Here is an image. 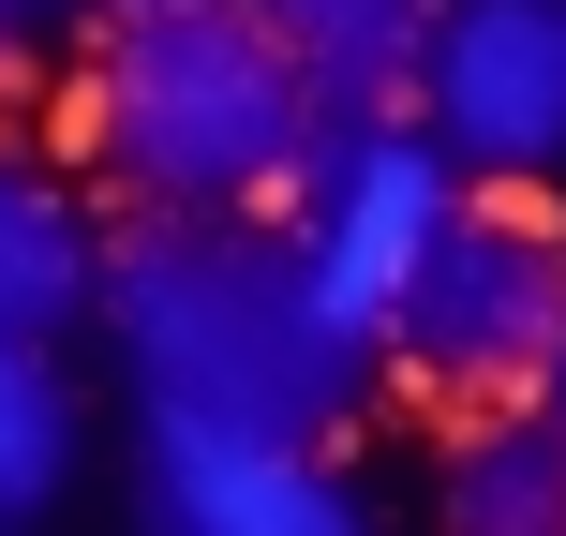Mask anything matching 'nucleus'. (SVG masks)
<instances>
[{
	"mask_svg": "<svg viewBox=\"0 0 566 536\" xmlns=\"http://www.w3.org/2000/svg\"><path fill=\"white\" fill-rule=\"evenodd\" d=\"M105 343L135 372L149 418L269 432V448H328L373 402V343L313 298L298 239L269 209H165V224L105 239Z\"/></svg>",
	"mask_w": 566,
	"mask_h": 536,
	"instance_id": "f257e3e1",
	"label": "nucleus"
},
{
	"mask_svg": "<svg viewBox=\"0 0 566 536\" xmlns=\"http://www.w3.org/2000/svg\"><path fill=\"white\" fill-rule=\"evenodd\" d=\"M75 165L105 195H135V224L165 209H269L298 195L313 75L283 60L254 0H119L75 60Z\"/></svg>",
	"mask_w": 566,
	"mask_h": 536,
	"instance_id": "f03ea898",
	"label": "nucleus"
},
{
	"mask_svg": "<svg viewBox=\"0 0 566 536\" xmlns=\"http://www.w3.org/2000/svg\"><path fill=\"white\" fill-rule=\"evenodd\" d=\"M552 343H566V239L507 195H462L388 313V372L432 388L448 418H492V402H537Z\"/></svg>",
	"mask_w": 566,
	"mask_h": 536,
	"instance_id": "7ed1b4c3",
	"label": "nucleus"
},
{
	"mask_svg": "<svg viewBox=\"0 0 566 536\" xmlns=\"http://www.w3.org/2000/svg\"><path fill=\"white\" fill-rule=\"evenodd\" d=\"M418 135L448 149L478 195L552 179L566 165V0H432Z\"/></svg>",
	"mask_w": 566,
	"mask_h": 536,
	"instance_id": "20e7f679",
	"label": "nucleus"
},
{
	"mask_svg": "<svg viewBox=\"0 0 566 536\" xmlns=\"http://www.w3.org/2000/svg\"><path fill=\"white\" fill-rule=\"evenodd\" d=\"M478 195V179L448 165V149L418 135V119H373L343 165H313L298 179V209H283V239H298V269H313V298L343 313V328L388 358V313H402V283H418V254L448 239V209Z\"/></svg>",
	"mask_w": 566,
	"mask_h": 536,
	"instance_id": "39448f33",
	"label": "nucleus"
},
{
	"mask_svg": "<svg viewBox=\"0 0 566 536\" xmlns=\"http://www.w3.org/2000/svg\"><path fill=\"white\" fill-rule=\"evenodd\" d=\"M135 536H373V492L343 477V448H269L135 402Z\"/></svg>",
	"mask_w": 566,
	"mask_h": 536,
	"instance_id": "423d86ee",
	"label": "nucleus"
},
{
	"mask_svg": "<svg viewBox=\"0 0 566 536\" xmlns=\"http://www.w3.org/2000/svg\"><path fill=\"white\" fill-rule=\"evenodd\" d=\"M75 313H105V224H90V179L0 135V343H45V358H60Z\"/></svg>",
	"mask_w": 566,
	"mask_h": 536,
	"instance_id": "0eeeda50",
	"label": "nucleus"
},
{
	"mask_svg": "<svg viewBox=\"0 0 566 536\" xmlns=\"http://www.w3.org/2000/svg\"><path fill=\"white\" fill-rule=\"evenodd\" d=\"M283 30V60L313 75V119L328 135H373V119L418 105V45H432V0H254Z\"/></svg>",
	"mask_w": 566,
	"mask_h": 536,
	"instance_id": "6e6552de",
	"label": "nucleus"
},
{
	"mask_svg": "<svg viewBox=\"0 0 566 536\" xmlns=\"http://www.w3.org/2000/svg\"><path fill=\"white\" fill-rule=\"evenodd\" d=\"M432 536H566V432L537 402L448 418V448H432Z\"/></svg>",
	"mask_w": 566,
	"mask_h": 536,
	"instance_id": "1a4fd4ad",
	"label": "nucleus"
},
{
	"mask_svg": "<svg viewBox=\"0 0 566 536\" xmlns=\"http://www.w3.org/2000/svg\"><path fill=\"white\" fill-rule=\"evenodd\" d=\"M60 477H75V388L45 343H0V522H30Z\"/></svg>",
	"mask_w": 566,
	"mask_h": 536,
	"instance_id": "9d476101",
	"label": "nucleus"
},
{
	"mask_svg": "<svg viewBox=\"0 0 566 536\" xmlns=\"http://www.w3.org/2000/svg\"><path fill=\"white\" fill-rule=\"evenodd\" d=\"M537 418H552V432H566V343H552V372H537Z\"/></svg>",
	"mask_w": 566,
	"mask_h": 536,
	"instance_id": "9b49d317",
	"label": "nucleus"
},
{
	"mask_svg": "<svg viewBox=\"0 0 566 536\" xmlns=\"http://www.w3.org/2000/svg\"><path fill=\"white\" fill-rule=\"evenodd\" d=\"M0 90H15V0H0Z\"/></svg>",
	"mask_w": 566,
	"mask_h": 536,
	"instance_id": "f8f14e48",
	"label": "nucleus"
},
{
	"mask_svg": "<svg viewBox=\"0 0 566 536\" xmlns=\"http://www.w3.org/2000/svg\"><path fill=\"white\" fill-rule=\"evenodd\" d=\"M30 15H75V0H15V30H30Z\"/></svg>",
	"mask_w": 566,
	"mask_h": 536,
	"instance_id": "ddd939ff",
	"label": "nucleus"
},
{
	"mask_svg": "<svg viewBox=\"0 0 566 536\" xmlns=\"http://www.w3.org/2000/svg\"><path fill=\"white\" fill-rule=\"evenodd\" d=\"M0 536H15V522H0Z\"/></svg>",
	"mask_w": 566,
	"mask_h": 536,
	"instance_id": "4468645a",
	"label": "nucleus"
}]
</instances>
